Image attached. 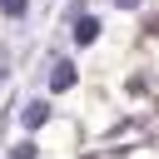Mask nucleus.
Listing matches in <instances>:
<instances>
[{"label": "nucleus", "instance_id": "nucleus-5", "mask_svg": "<svg viewBox=\"0 0 159 159\" xmlns=\"http://www.w3.org/2000/svg\"><path fill=\"white\" fill-rule=\"evenodd\" d=\"M10 159H35V149H30V144H20V149H15Z\"/></svg>", "mask_w": 159, "mask_h": 159}, {"label": "nucleus", "instance_id": "nucleus-1", "mask_svg": "<svg viewBox=\"0 0 159 159\" xmlns=\"http://www.w3.org/2000/svg\"><path fill=\"white\" fill-rule=\"evenodd\" d=\"M20 124H25V129H40V124H50V99H30V104L20 109Z\"/></svg>", "mask_w": 159, "mask_h": 159}, {"label": "nucleus", "instance_id": "nucleus-6", "mask_svg": "<svg viewBox=\"0 0 159 159\" xmlns=\"http://www.w3.org/2000/svg\"><path fill=\"white\" fill-rule=\"evenodd\" d=\"M114 5H119V10H139V0H114Z\"/></svg>", "mask_w": 159, "mask_h": 159}, {"label": "nucleus", "instance_id": "nucleus-2", "mask_svg": "<svg viewBox=\"0 0 159 159\" xmlns=\"http://www.w3.org/2000/svg\"><path fill=\"white\" fill-rule=\"evenodd\" d=\"M70 84H75V65H70V60H60V65H55V75H50V89L60 94V89H70Z\"/></svg>", "mask_w": 159, "mask_h": 159}, {"label": "nucleus", "instance_id": "nucleus-4", "mask_svg": "<svg viewBox=\"0 0 159 159\" xmlns=\"http://www.w3.org/2000/svg\"><path fill=\"white\" fill-rule=\"evenodd\" d=\"M0 10H5V15H10V20H20V15H25V10H30V0H0Z\"/></svg>", "mask_w": 159, "mask_h": 159}, {"label": "nucleus", "instance_id": "nucleus-3", "mask_svg": "<svg viewBox=\"0 0 159 159\" xmlns=\"http://www.w3.org/2000/svg\"><path fill=\"white\" fill-rule=\"evenodd\" d=\"M94 35H99V20H94V15H84V20H75V45H89Z\"/></svg>", "mask_w": 159, "mask_h": 159}]
</instances>
